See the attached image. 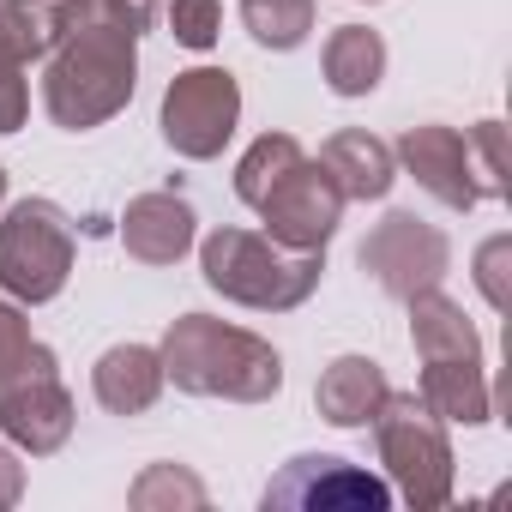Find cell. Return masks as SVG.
Segmentation results:
<instances>
[{
	"mask_svg": "<svg viewBox=\"0 0 512 512\" xmlns=\"http://www.w3.org/2000/svg\"><path fill=\"white\" fill-rule=\"evenodd\" d=\"M61 43L43 61V109L67 133L115 121L139 91V37L157 25L151 0H61Z\"/></svg>",
	"mask_w": 512,
	"mask_h": 512,
	"instance_id": "cell-1",
	"label": "cell"
},
{
	"mask_svg": "<svg viewBox=\"0 0 512 512\" xmlns=\"http://www.w3.org/2000/svg\"><path fill=\"white\" fill-rule=\"evenodd\" d=\"M163 380L187 398H223V404H266L284 392V356L247 326H229L217 314H181L169 320L163 344Z\"/></svg>",
	"mask_w": 512,
	"mask_h": 512,
	"instance_id": "cell-2",
	"label": "cell"
},
{
	"mask_svg": "<svg viewBox=\"0 0 512 512\" xmlns=\"http://www.w3.org/2000/svg\"><path fill=\"white\" fill-rule=\"evenodd\" d=\"M199 272L205 284L235 302V308H253V314H290L302 308L314 290H320V272H326V253H302V247H284L260 229H211L199 241Z\"/></svg>",
	"mask_w": 512,
	"mask_h": 512,
	"instance_id": "cell-3",
	"label": "cell"
},
{
	"mask_svg": "<svg viewBox=\"0 0 512 512\" xmlns=\"http://www.w3.org/2000/svg\"><path fill=\"white\" fill-rule=\"evenodd\" d=\"M374 452L386 464V482L416 506V512H434L452 500V482H458V458H452V440H446V422L428 416V404L416 392H386V404L374 410Z\"/></svg>",
	"mask_w": 512,
	"mask_h": 512,
	"instance_id": "cell-4",
	"label": "cell"
},
{
	"mask_svg": "<svg viewBox=\"0 0 512 512\" xmlns=\"http://www.w3.org/2000/svg\"><path fill=\"white\" fill-rule=\"evenodd\" d=\"M79 260L73 217L55 199H19L0 217V290L25 308H43L67 290Z\"/></svg>",
	"mask_w": 512,
	"mask_h": 512,
	"instance_id": "cell-5",
	"label": "cell"
},
{
	"mask_svg": "<svg viewBox=\"0 0 512 512\" xmlns=\"http://www.w3.org/2000/svg\"><path fill=\"white\" fill-rule=\"evenodd\" d=\"M73 392L61 386V362L49 344H31V356L0 374V440H13L31 458H49L73 440Z\"/></svg>",
	"mask_w": 512,
	"mask_h": 512,
	"instance_id": "cell-6",
	"label": "cell"
},
{
	"mask_svg": "<svg viewBox=\"0 0 512 512\" xmlns=\"http://www.w3.org/2000/svg\"><path fill=\"white\" fill-rule=\"evenodd\" d=\"M163 139L175 157L187 163H211L223 157V145L241 127V85L229 67H187L169 79L163 91V115H157Z\"/></svg>",
	"mask_w": 512,
	"mask_h": 512,
	"instance_id": "cell-7",
	"label": "cell"
},
{
	"mask_svg": "<svg viewBox=\"0 0 512 512\" xmlns=\"http://www.w3.org/2000/svg\"><path fill=\"white\" fill-rule=\"evenodd\" d=\"M362 272L392 296V302H410V296H422V290H434L446 272H452V241H446V229H434L428 217H416V211H386L374 229H368V241H362Z\"/></svg>",
	"mask_w": 512,
	"mask_h": 512,
	"instance_id": "cell-8",
	"label": "cell"
},
{
	"mask_svg": "<svg viewBox=\"0 0 512 512\" xmlns=\"http://www.w3.org/2000/svg\"><path fill=\"white\" fill-rule=\"evenodd\" d=\"M260 506L266 512H386L392 506V482L362 470V464H350V458L302 452L266 482Z\"/></svg>",
	"mask_w": 512,
	"mask_h": 512,
	"instance_id": "cell-9",
	"label": "cell"
},
{
	"mask_svg": "<svg viewBox=\"0 0 512 512\" xmlns=\"http://www.w3.org/2000/svg\"><path fill=\"white\" fill-rule=\"evenodd\" d=\"M344 193H338V181L320 169V157H302L290 175H278L272 187H266V199L253 205L260 211V223H266V235L272 241H284V247H302V253H326V241L338 235V223H344Z\"/></svg>",
	"mask_w": 512,
	"mask_h": 512,
	"instance_id": "cell-10",
	"label": "cell"
},
{
	"mask_svg": "<svg viewBox=\"0 0 512 512\" xmlns=\"http://www.w3.org/2000/svg\"><path fill=\"white\" fill-rule=\"evenodd\" d=\"M392 157L404 163V175L434 193L446 211H470L482 205V187H476V169H470V145L458 127L446 121H422V127H404V139L392 145Z\"/></svg>",
	"mask_w": 512,
	"mask_h": 512,
	"instance_id": "cell-11",
	"label": "cell"
},
{
	"mask_svg": "<svg viewBox=\"0 0 512 512\" xmlns=\"http://www.w3.org/2000/svg\"><path fill=\"white\" fill-rule=\"evenodd\" d=\"M193 241H199V217H193V205L181 193L157 187V193L127 199V211H121V247L133 253L139 266H175Z\"/></svg>",
	"mask_w": 512,
	"mask_h": 512,
	"instance_id": "cell-12",
	"label": "cell"
},
{
	"mask_svg": "<svg viewBox=\"0 0 512 512\" xmlns=\"http://www.w3.org/2000/svg\"><path fill=\"white\" fill-rule=\"evenodd\" d=\"M163 356L151 344H109L91 368V392L109 416H145L163 398Z\"/></svg>",
	"mask_w": 512,
	"mask_h": 512,
	"instance_id": "cell-13",
	"label": "cell"
},
{
	"mask_svg": "<svg viewBox=\"0 0 512 512\" xmlns=\"http://www.w3.org/2000/svg\"><path fill=\"white\" fill-rule=\"evenodd\" d=\"M320 169L338 181L344 199H386L398 181V157L386 139H374L368 127H344L320 145Z\"/></svg>",
	"mask_w": 512,
	"mask_h": 512,
	"instance_id": "cell-14",
	"label": "cell"
},
{
	"mask_svg": "<svg viewBox=\"0 0 512 512\" xmlns=\"http://www.w3.org/2000/svg\"><path fill=\"white\" fill-rule=\"evenodd\" d=\"M416 398L428 404V416L458 422V428H482L494 416V392L482 374V356H452V362H422V386Z\"/></svg>",
	"mask_w": 512,
	"mask_h": 512,
	"instance_id": "cell-15",
	"label": "cell"
},
{
	"mask_svg": "<svg viewBox=\"0 0 512 512\" xmlns=\"http://www.w3.org/2000/svg\"><path fill=\"white\" fill-rule=\"evenodd\" d=\"M386 392H392V380H386V368H380L374 356H338V362L320 374L314 404H320V416H326L332 428H368L374 410L386 404Z\"/></svg>",
	"mask_w": 512,
	"mask_h": 512,
	"instance_id": "cell-16",
	"label": "cell"
},
{
	"mask_svg": "<svg viewBox=\"0 0 512 512\" xmlns=\"http://www.w3.org/2000/svg\"><path fill=\"white\" fill-rule=\"evenodd\" d=\"M404 308H410V344H416V356H422V362L482 356V338H476V326H470L464 302H452L440 284H434V290H422V296H410Z\"/></svg>",
	"mask_w": 512,
	"mask_h": 512,
	"instance_id": "cell-17",
	"label": "cell"
},
{
	"mask_svg": "<svg viewBox=\"0 0 512 512\" xmlns=\"http://www.w3.org/2000/svg\"><path fill=\"white\" fill-rule=\"evenodd\" d=\"M320 73L338 97H368L386 79V37L368 25H338L320 49Z\"/></svg>",
	"mask_w": 512,
	"mask_h": 512,
	"instance_id": "cell-18",
	"label": "cell"
},
{
	"mask_svg": "<svg viewBox=\"0 0 512 512\" xmlns=\"http://www.w3.org/2000/svg\"><path fill=\"white\" fill-rule=\"evenodd\" d=\"M55 43H61L55 0H0V49H7L19 67L49 61Z\"/></svg>",
	"mask_w": 512,
	"mask_h": 512,
	"instance_id": "cell-19",
	"label": "cell"
},
{
	"mask_svg": "<svg viewBox=\"0 0 512 512\" xmlns=\"http://www.w3.org/2000/svg\"><path fill=\"white\" fill-rule=\"evenodd\" d=\"M314 13H320L314 0H241V25H247V37L260 43V49H278V55H290V49L308 43Z\"/></svg>",
	"mask_w": 512,
	"mask_h": 512,
	"instance_id": "cell-20",
	"label": "cell"
},
{
	"mask_svg": "<svg viewBox=\"0 0 512 512\" xmlns=\"http://www.w3.org/2000/svg\"><path fill=\"white\" fill-rule=\"evenodd\" d=\"M302 157H308V151H302L296 133H260V139L241 151V163H235V199H241V205H260L266 187H272L278 175H290Z\"/></svg>",
	"mask_w": 512,
	"mask_h": 512,
	"instance_id": "cell-21",
	"label": "cell"
},
{
	"mask_svg": "<svg viewBox=\"0 0 512 512\" xmlns=\"http://www.w3.org/2000/svg\"><path fill=\"white\" fill-rule=\"evenodd\" d=\"M127 500H133L139 512H175V506L199 512L211 494H205V482H199L187 464H151V470H139V482L127 488Z\"/></svg>",
	"mask_w": 512,
	"mask_h": 512,
	"instance_id": "cell-22",
	"label": "cell"
},
{
	"mask_svg": "<svg viewBox=\"0 0 512 512\" xmlns=\"http://www.w3.org/2000/svg\"><path fill=\"white\" fill-rule=\"evenodd\" d=\"M169 31H175L181 49L205 55L223 37V0H175V7H169Z\"/></svg>",
	"mask_w": 512,
	"mask_h": 512,
	"instance_id": "cell-23",
	"label": "cell"
},
{
	"mask_svg": "<svg viewBox=\"0 0 512 512\" xmlns=\"http://www.w3.org/2000/svg\"><path fill=\"white\" fill-rule=\"evenodd\" d=\"M506 272H512V235H488V241L476 247V290H482V302H488L494 314H506V308H512Z\"/></svg>",
	"mask_w": 512,
	"mask_h": 512,
	"instance_id": "cell-24",
	"label": "cell"
},
{
	"mask_svg": "<svg viewBox=\"0 0 512 512\" xmlns=\"http://www.w3.org/2000/svg\"><path fill=\"white\" fill-rule=\"evenodd\" d=\"M464 145H470V169H476L482 199H500V193H506V169H500V121L470 127V133H464Z\"/></svg>",
	"mask_w": 512,
	"mask_h": 512,
	"instance_id": "cell-25",
	"label": "cell"
},
{
	"mask_svg": "<svg viewBox=\"0 0 512 512\" xmlns=\"http://www.w3.org/2000/svg\"><path fill=\"white\" fill-rule=\"evenodd\" d=\"M31 115V85H25V67L0 49V133H19Z\"/></svg>",
	"mask_w": 512,
	"mask_h": 512,
	"instance_id": "cell-26",
	"label": "cell"
},
{
	"mask_svg": "<svg viewBox=\"0 0 512 512\" xmlns=\"http://www.w3.org/2000/svg\"><path fill=\"white\" fill-rule=\"evenodd\" d=\"M31 320H25V302L13 296H0V374H13L25 356H31Z\"/></svg>",
	"mask_w": 512,
	"mask_h": 512,
	"instance_id": "cell-27",
	"label": "cell"
},
{
	"mask_svg": "<svg viewBox=\"0 0 512 512\" xmlns=\"http://www.w3.org/2000/svg\"><path fill=\"white\" fill-rule=\"evenodd\" d=\"M25 500V464H19V446L0 440V512Z\"/></svg>",
	"mask_w": 512,
	"mask_h": 512,
	"instance_id": "cell-28",
	"label": "cell"
},
{
	"mask_svg": "<svg viewBox=\"0 0 512 512\" xmlns=\"http://www.w3.org/2000/svg\"><path fill=\"white\" fill-rule=\"evenodd\" d=\"M0 199H7V169H0Z\"/></svg>",
	"mask_w": 512,
	"mask_h": 512,
	"instance_id": "cell-29",
	"label": "cell"
}]
</instances>
